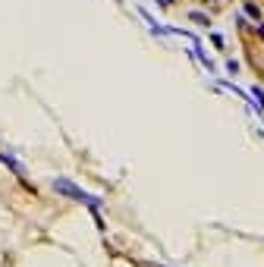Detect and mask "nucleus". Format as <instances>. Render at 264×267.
Wrapping results in <instances>:
<instances>
[{"instance_id":"423d86ee","label":"nucleus","mask_w":264,"mask_h":267,"mask_svg":"<svg viewBox=\"0 0 264 267\" xmlns=\"http://www.w3.org/2000/svg\"><path fill=\"white\" fill-rule=\"evenodd\" d=\"M157 6H173V0H157Z\"/></svg>"},{"instance_id":"20e7f679","label":"nucleus","mask_w":264,"mask_h":267,"mask_svg":"<svg viewBox=\"0 0 264 267\" xmlns=\"http://www.w3.org/2000/svg\"><path fill=\"white\" fill-rule=\"evenodd\" d=\"M189 19L195 22V25H208L211 19H208V16H204V13H189Z\"/></svg>"},{"instance_id":"39448f33","label":"nucleus","mask_w":264,"mask_h":267,"mask_svg":"<svg viewBox=\"0 0 264 267\" xmlns=\"http://www.w3.org/2000/svg\"><path fill=\"white\" fill-rule=\"evenodd\" d=\"M252 98H255V104H258V110H264V91L261 88H252Z\"/></svg>"},{"instance_id":"f03ea898","label":"nucleus","mask_w":264,"mask_h":267,"mask_svg":"<svg viewBox=\"0 0 264 267\" xmlns=\"http://www.w3.org/2000/svg\"><path fill=\"white\" fill-rule=\"evenodd\" d=\"M0 163H3V167H10V170H13V173H16V176H19V179H25V163H22V160H16V157H13V154H6V151H0Z\"/></svg>"},{"instance_id":"7ed1b4c3","label":"nucleus","mask_w":264,"mask_h":267,"mask_svg":"<svg viewBox=\"0 0 264 267\" xmlns=\"http://www.w3.org/2000/svg\"><path fill=\"white\" fill-rule=\"evenodd\" d=\"M245 13H249L255 22H261V10H258V6H255V3H245Z\"/></svg>"},{"instance_id":"f257e3e1","label":"nucleus","mask_w":264,"mask_h":267,"mask_svg":"<svg viewBox=\"0 0 264 267\" xmlns=\"http://www.w3.org/2000/svg\"><path fill=\"white\" fill-rule=\"evenodd\" d=\"M54 192H57V195H66V198H73V201H82V204H88L91 211H101V198L88 195L85 189H79L75 183H70V179H54Z\"/></svg>"}]
</instances>
